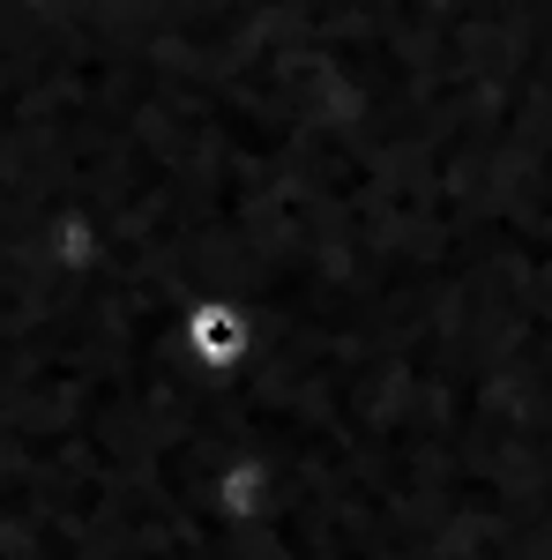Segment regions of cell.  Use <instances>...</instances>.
<instances>
[{"label": "cell", "mask_w": 552, "mask_h": 560, "mask_svg": "<svg viewBox=\"0 0 552 560\" xmlns=\"http://www.w3.org/2000/svg\"><path fill=\"white\" fill-rule=\"evenodd\" d=\"M195 329H202V351H216V359H232V322H224V314H202V322H195Z\"/></svg>", "instance_id": "cell-1"}]
</instances>
